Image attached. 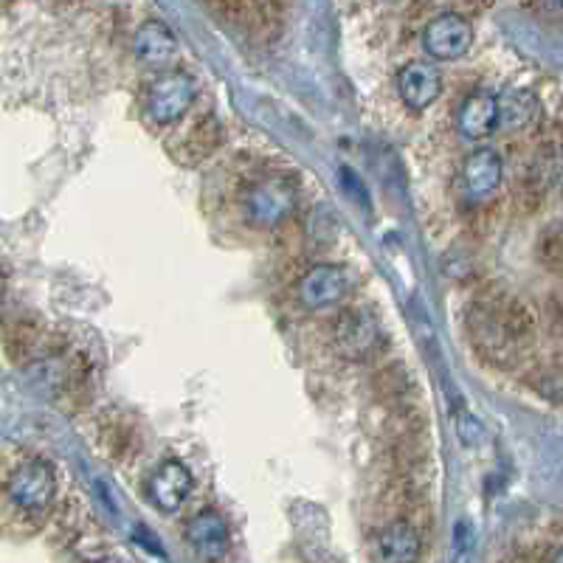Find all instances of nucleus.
I'll list each match as a JSON object with an SVG mask.
<instances>
[{
  "mask_svg": "<svg viewBox=\"0 0 563 563\" xmlns=\"http://www.w3.org/2000/svg\"><path fill=\"white\" fill-rule=\"evenodd\" d=\"M552 561H563V550H558L555 555H552Z\"/></svg>",
  "mask_w": 563,
  "mask_h": 563,
  "instance_id": "nucleus-19",
  "label": "nucleus"
},
{
  "mask_svg": "<svg viewBox=\"0 0 563 563\" xmlns=\"http://www.w3.org/2000/svg\"><path fill=\"white\" fill-rule=\"evenodd\" d=\"M468 335H471L473 347L485 360L496 364V367H507L510 360H516L518 344L510 335L507 324L498 315L496 305L491 299L476 301L468 313Z\"/></svg>",
  "mask_w": 563,
  "mask_h": 563,
  "instance_id": "nucleus-1",
  "label": "nucleus"
},
{
  "mask_svg": "<svg viewBox=\"0 0 563 563\" xmlns=\"http://www.w3.org/2000/svg\"><path fill=\"white\" fill-rule=\"evenodd\" d=\"M136 57L145 62L147 68H166L175 62L177 57V39L164 26L161 20H147L145 26H138L136 39H133Z\"/></svg>",
  "mask_w": 563,
  "mask_h": 563,
  "instance_id": "nucleus-10",
  "label": "nucleus"
},
{
  "mask_svg": "<svg viewBox=\"0 0 563 563\" xmlns=\"http://www.w3.org/2000/svg\"><path fill=\"white\" fill-rule=\"evenodd\" d=\"M197 99V82L186 71L158 73L150 85L145 88L147 116L156 125H172L181 116L189 113Z\"/></svg>",
  "mask_w": 563,
  "mask_h": 563,
  "instance_id": "nucleus-3",
  "label": "nucleus"
},
{
  "mask_svg": "<svg viewBox=\"0 0 563 563\" xmlns=\"http://www.w3.org/2000/svg\"><path fill=\"white\" fill-rule=\"evenodd\" d=\"M296 189L288 177L265 175L243 192V211L260 229H276L294 215Z\"/></svg>",
  "mask_w": 563,
  "mask_h": 563,
  "instance_id": "nucleus-2",
  "label": "nucleus"
},
{
  "mask_svg": "<svg viewBox=\"0 0 563 563\" xmlns=\"http://www.w3.org/2000/svg\"><path fill=\"white\" fill-rule=\"evenodd\" d=\"M220 141H223V127H220V122L215 116L200 118L189 130V136H186V158L189 161H204V158H209L220 147Z\"/></svg>",
  "mask_w": 563,
  "mask_h": 563,
  "instance_id": "nucleus-15",
  "label": "nucleus"
},
{
  "mask_svg": "<svg viewBox=\"0 0 563 563\" xmlns=\"http://www.w3.org/2000/svg\"><path fill=\"white\" fill-rule=\"evenodd\" d=\"M186 541L200 558H220L229 550V525L217 510H200L186 525Z\"/></svg>",
  "mask_w": 563,
  "mask_h": 563,
  "instance_id": "nucleus-12",
  "label": "nucleus"
},
{
  "mask_svg": "<svg viewBox=\"0 0 563 563\" xmlns=\"http://www.w3.org/2000/svg\"><path fill=\"white\" fill-rule=\"evenodd\" d=\"M335 341L349 358H367L380 341L378 324L364 310H347L335 324Z\"/></svg>",
  "mask_w": 563,
  "mask_h": 563,
  "instance_id": "nucleus-11",
  "label": "nucleus"
},
{
  "mask_svg": "<svg viewBox=\"0 0 563 563\" xmlns=\"http://www.w3.org/2000/svg\"><path fill=\"white\" fill-rule=\"evenodd\" d=\"M502 175H505V164H502V156L491 147H479L471 156L466 158L462 172H459V184L471 200H485L502 184Z\"/></svg>",
  "mask_w": 563,
  "mask_h": 563,
  "instance_id": "nucleus-7",
  "label": "nucleus"
},
{
  "mask_svg": "<svg viewBox=\"0 0 563 563\" xmlns=\"http://www.w3.org/2000/svg\"><path fill=\"white\" fill-rule=\"evenodd\" d=\"M498 107H502L498 125L505 127H525L538 116V102L530 91L505 93V96L498 99Z\"/></svg>",
  "mask_w": 563,
  "mask_h": 563,
  "instance_id": "nucleus-16",
  "label": "nucleus"
},
{
  "mask_svg": "<svg viewBox=\"0 0 563 563\" xmlns=\"http://www.w3.org/2000/svg\"><path fill=\"white\" fill-rule=\"evenodd\" d=\"M398 91L403 105L412 111H426L443 93V73L432 62H409L398 77Z\"/></svg>",
  "mask_w": 563,
  "mask_h": 563,
  "instance_id": "nucleus-8",
  "label": "nucleus"
},
{
  "mask_svg": "<svg viewBox=\"0 0 563 563\" xmlns=\"http://www.w3.org/2000/svg\"><path fill=\"white\" fill-rule=\"evenodd\" d=\"M57 496V476L54 468L43 459H28L7 482V498L12 507L28 516H39Z\"/></svg>",
  "mask_w": 563,
  "mask_h": 563,
  "instance_id": "nucleus-4",
  "label": "nucleus"
},
{
  "mask_svg": "<svg viewBox=\"0 0 563 563\" xmlns=\"http://www.w3.org/2000/svg\"><path fill=\"white\" fill-rule=\"evenodd\" d=\"M136 536H138V538H141V541H145V544H141V547H145V550L156 552V555H158V558H166V552H164V550H161V547H158V538H150V536H147V530H138V532H136Z\"/></svg>",
  "mask_w": 563,
  "mask_h": 563,
  "instance_id": "nucleus-18",
  "label": "nucleus"
},
{
  "mask_svg": "<svg viewBox=\"0 0 563 563\" xmlns=\"http://www.w3.org/2000/svg\"><path fill=\"white\" fill-rule=\"evenodd\" d=\"M347 294V274L338 265H313L296 285V296L308 310H324Z\"/></svg>",
  "mask_w": 563,
  "mask_h": 563,
  "instance_id": "nucleus-6",
  "label": "nucleus"
},
{
  "mask_svg": "<svg viewBox=\"0 0 563 563\" xmlns=\"http://www.w3.org/2000/svg\"><path fill=\"white\" fill-rule=\"evenodd\" d=\"M420 550H423V541H420L417 530H414L409 521H394V525H389L378 538V555L383 558V561H417Z\"/></svg>",
  "mask_w": 563,
  "mask_h": 563,
  "instance_id": "nucleus-14",
  "label": "nucleus"
},
{
  "mask_svg": "<svg viewBox=\"0 0 563 563\" xmlns=\"http://www.w3.org/2000/svg\"><path fill=\"white\" fill-rule=\"evenodd\" d=\"M457 432L466 446H479V439H482V426H479L471 414H462V412L457 414Z\"/></svg>",
  "mask_w": 563,
  "mask_h": 563,
  "instance_id": "nucleus-17",
  "label": "nucleus"
},
{
  "mask_svg": "<svg viewBox=\"0 0 563 563\" xmlns=\"http://www.w3.org/2000/svg\"><path fill=\"white\" fill-rule=\"evenodd\" d=\"M192 493V473L189 468L170 459L164 466L158 468L150 479V498L158 510L175 513L177 507L184 505L186 496Z\"/></svg>",
  "mask_w": 563,
  "mask_h": 563,
  "instance_id": "nucleus-9",
  "label": "nucleus"
},
{
  "mask_svg": "<svg viewBox=\"0 0 563 563\" xmlns=\"http://www.w3.org/2000/svg\"><path fill=\"white\" fill-rule=\"evenodd\" d=\"M498 118H502L498 96L487 91L471 93L459 107V130L466 138H487L498 127Z\"/></svg>",
  "mask_w": 563,
  "mask_h": 563,
  "instance_id": "nucleus-13",
  "label": "nucleus"
},
{
  "mask_svg": "<svg viewBox=\"0 0 563 563\" xmlns=\"http://www.w3.org/2000/svg\"><path fill=\"white\" fill-rule=\"evenodd\" d=\"M473 43V28L462 14H439L423 32V46L426 54L443 62L466 57Z\"/></svg>",
  "mask_w": 563,
  "mask_h": 563,
  "instance_id": "nucleus-5",
  "label": "nucleus"
}]
</instances>
